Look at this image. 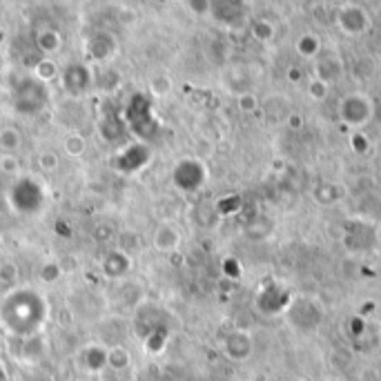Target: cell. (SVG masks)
<instances>
[{
	"mask_svg": "<svg viewBox=\"0 0 381 381\" xmlns=\"http://www.w3.org/2000/svg\"><path fill=\"white\" fill-rule=\"evenodd\" d=\"M11 203L16 205V210H21V212H34L43 203V192H41V188L34 183V181L25 178L14 188Z\"/></svg>",
	"mask_w": 381,
	"mask_h": 381,
	"instance_id": "cell-1",
	"label": "cell"
},
{
	"mask_svg": "<svg viewBox=\"0 0 381 381\" xmlns=\"http://www.w3.org/2000/svg\"><path fill=\"white\" fill-rule=\"evenodd\" d=\"M63 80H65V90L72 92V94H80L90 87L92 76L85 68H82V65H72V68H68V72H65Z\"/></svg>",
	"mask_w": 381,
	"mask_h": 381,
	"instance_id": "cell-2",
	"label": "cell"
},
{
	"mask_svg": "<svg viewBox=\"0 0 381 381\" xmlns=\"http://www.w3.org/2000/svg\"><path fill=\"white\" fill-rule=\"evenodd\" d=\"M181 243V237H178V232L168 225V223H163L159 230H156V235H154V245H156V250L161 252H170L174 250V247Z\"/></svg>",
	"mask_w": 381,
	"mask_h": 381,
	"instance_id": "cell-3",
	"label": "cell"
},
{
	"mask_svg": "<svg viewBox=\"0 0 381 381\" xmlns=\"http://www.w3.org/2000/svg\"><path fill=\"white\" fill-rule=\"evenodd\" d=\"M23 143V134L16 127H3L0 129V150L5 154H11L21 147Z\"/></svg>",
	"mask_w": 381,
	"mask_h": 381,
	"instance_id": "cell-4",
	"label": "cell"
},
{
	"mask_svg": "<svg viewBox=\"0 0 381 381\" xmlns=\"http://www.w3.org/2000/svg\"><path fill=\"white\" fill-rule=\"evenodd\" d=\"M127 268H129V259L123 252H112L103 263V270L109 277H121V274H125Z\"/></svg>",
	"mask_w": 381,
	"mask_h": 381,
	"instance_id": "cell-5",
	"label": "cell"
},
{
	"mask_svg": "<svg viewBox=\"0 0 381 381\" xmlns=\"http://www.w3.org/2000/svg\"><path fill=\"white\" fill-rule=\"evenodd\" d=\"M36 45L41 52L49 54V52H56V49L60 47V36L56 34L54 29H43L38 31V36H36Z\"/></svg>",
	"mask_w": 381,
	"mask_h": 381,
	"instance_id": "cell-6",
	"label": "cell"
},
{
	"mask_svg": "<svg viewBox=\"0 0 381 381\" xmlns=\"http://www.w3.org/2000/svg\"><path fill=\"white\" fill-rule=\"evenodd\" d=\"M107 366L114 370H123L129 366V355L125 348H112V350H107Z\"/></svg>",
	"mask_w": 381,
	"mask_h": 381,
	"instance_id": "cell-7",
	"label": "cell"
},
{
	"mask_svg": "<svg viewBox=\"0 0 381 381\" xmlns=\"http://www.w3.org/2000/svg\"><path fill=\"white\" fill-rule=\"evenodd\" d=\"M56 74H58V70H56V63L47 60V58H43L41 63H36V78H38L41 82H49V80H54V78H56Z\"/></svg>",
	"mask_w": 381,
	"mask_h": 381,
	"instance_id": "cell-8",
	"label": "cell"
},
{
	"mask_svg": "<svg viewBox=\"0 0 381 381\" xmlns=\"http://www.w3.org/2000/svg\"><path fill=\"white\" fill-rule=\"evenodd\" d=\"M85 147H87V143L80 134H72V136L65 139V152H68L70 156H80L82 152H85Z\"/></svg>",
	"mask_w": 381,
	"mask_h": 381,
	"instance_id": "cell-9",
	"label": "cell"
},
{
	"mask_svg": "<svg viewBox=\"0 0 381 381\" xmlns=\"http://www.w3.org/2000/svg\"><path fill=\"white\" fill-rule=\"evenodd\" d=\"M87 366H90V370H101L103 366H107V353H103L101 348H90Z\"/></svg>",
	"mask_w": 381,
	"mask_h": 381,
	"instance_id": "cell-10",
	"label": "cell"
},
{
	"mask_svg": "<svg viewBox=\"0 0 381 381\" xmlns=\"http://www.w3.org/2000/svg\"><path fill=\"white\" fill-rule=\"evenodd\" d=\"M21 168V163L18 159H16L14 154H3L0 156V172H5V174H16Z\"/></svg>",
	"mask_w": 381,
	"mask_h": 381,
	"instance_id": "cell-11",
	"label": "cell"
},
{
	"mask_svg": "<svg viewBox=\"0 0 381 381\" xmlns=\"http://www.w3.org/2000/svg\"><path fill=\"white\" fill-rule=\"evenodd\" d=\"M58 277H60V266H58V263H54V261L45 263V266L41 268V279L47 281V284H52V281H56Z\"/></svg>",
	"mask_w": 381,
	"mask_h": 381,
	"instance_id": "cell-12",
	"label": "cell"
},
{
	"mask_svg": "<svg viewBox=\"0 0 381 381\" xmlns=\"http://www.w3.org/2000/svg\"><path fill=\"white\" fill-rule=\"evenodd\" d=\"M38 165L43 172H54L58 168V156L54 152H43L41 159H38Z\"/></svg>",
	"mask_w": 381,
	"mask_h": 381,
	"instance_id": "cell-13",
	"label": "cell"
},
{
	"mask_svg": "<svg viewBox=\"0 0 381 381\" xmlns=\"http://www.w3.org/2000/svg\"><path fill=\"white\" fill-rule=\"evenodd\" d=\"M14 279H18V268H16L14 263H0V281L11 284Z\"/></svg>",
	"mask_w": 381,
	"mask_h": 381,
	"instance_id": "cell-14",
	"label": "cell"
},
{
	"mask_svg": "<svg viewBox=\"0 0 381 381\" xmlns=\"http://www.w3.org/2000/svg\"><path fill=\"white\" fill-rule=\"evenodd\" d=\"M152 90H154V94H168L170 92V80L165 76H156L154 82H152Z\"/></svg>",
	"mask_w": 381,
	"mask_h": 381,
	"instance_id": "cell-15",
	"label": "cell"
},
{
	"mask_svg": "<svg viewBox=\"0 0 381 381\" xmlns=\"http://www.w3.org/2000/svg\"><path fill=\"white\" fill-rule=\"evenodd\" d=\"M112 237V227L109 225H105V223H101L96 227V239H103V241H107Z\"/></svg>",
	"mask_w": 381,
	"mask_h": 381,
	"instance_id": "cell-16",
	"label": "cell"
},
{
	"mask_svg": "<svg viewBox=\"0 0 381 381\" xmlns=\"http://www.w3.org/2000/svg\"><path fill=\"white\" fill-rule=\"evenodd\" d=\"M0 381H7V375H5V366L0 363Z\"/></svg>",
	"mask_w": 381,
	"mask_h": 381,
	"instance_id": "cell-17",
	"label": "cell"
},
{
	"mask_svg": "<svg viewBox=\"0 0 381 381\" xmlns=\"http://www.w3.org/2000/svg\"><path fill=\"white\" fill-rule=\"evenodd\" d=\"M0 247H3V241H0Z\"/></svg>",
	"mask_w": 381,
	"mask_h": 381,
	"instance_id": "cell-18",
	"label": "cell"
}]
</instances>
